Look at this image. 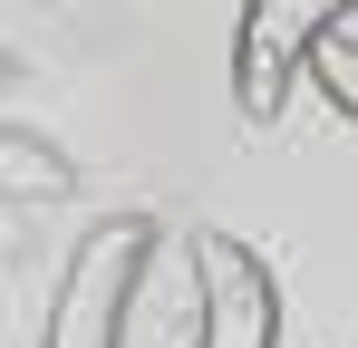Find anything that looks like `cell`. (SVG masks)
Returning a JSON list of instances; mask_svg holds the SVG:
<instances>
[{
	"label": "cell",
	"instance_id": "3957f363",
	"mask_svg": "<svg viewBox=\"0 0 358 348\" xmlns=\"http://www.w3.org/2000/svg\"><path fill=\"white\" fill-rule=\"evenodd\" d=\"M194 348H281V281L233 232H194Z\"/></svg>",
	"mask_w": 358,
	"mask_h": 348
},
{
	"label": "cell",
	"instance_id": "6da1fadb",
	"mask_svg": "<svg viewBox=\"0 0 358 348\" xmlns=\"http://www.w3.org/2000/svg\"><path fill=\"white\" fill-rule=\"evenodd\" d=\"M145 271H155V223H145V213L97 223L68 252V271H59V300H49L39 348H126L136 300H145Z\"/></svg>",
	"mask_w": 358,
	"mask_h": 348
},
{
	"label": "cell",
	"instance_id": "7a4b0ae2",
	"mask_svg": "<svg viewBox=\"0 0 358 348\" xmlns=\"http://www.w3.org/2000/svg\"><path fill=\"white\" fill-rule=\"evenodd\" d=\"M358 20V0H242L233 20V107L242 126H271L291 107V87L310 78L320 39H339Z\"/></svg>",
	"mask_w": 358,
	"mask_h": 348
},
{
	"label": "cell",
	"instance_id": "5b68a950",
	"mask_svg": "<svg viewBox=\"0 0 358 348\" xmlns=\"http://www.w3.org/2000/svg\"><path fill=\"white\" fill-rule=\"evenodd\" d=\"M310 87L329 97V116H349V126H358V39H320V58H310Z\"/></svg>",
	"mask_w": 358,
	"mask_h": 348
},
{
	"label": "cell",
	"instance_id": "277c9868",
	"mask_svg": "<svg viewBox=\"0 0 358 348\" xmlns=\"http://www.w3.org/2000/svg\"><path fill=\"white\" fill-rule=\"evenodd\" d=\"M0 165H10V194H20V203H49V194H68V184H78V165H68V155H49L29 126H10V136H0Z\"/></svg>",
	"mask_w": 358,
	"mask_h": 348
}]
</instances>
